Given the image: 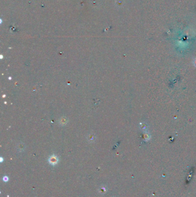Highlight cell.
I'll return each mask as SVG.
<instances>
[{"mask_svg": "<svg viewBox=\"0 0 196 197\" xmlns=\"http://www.w3.org/2000/svg\"><path fill=\"white\" fill-rule=\"evenodd\" d=\"M58 158L55 156H51L49 159V162L52 165L56 164V163H58Z\"/></svg>", "mask_w": 196, "mask_h": 197, "instance_id": "cell-1", "label": "cell"}]
</instances>
